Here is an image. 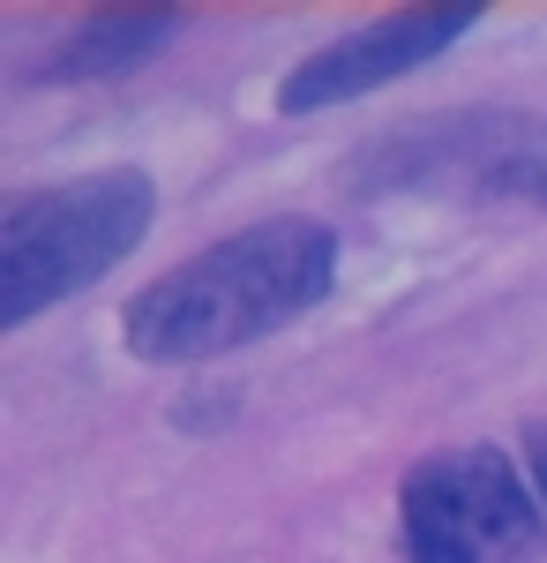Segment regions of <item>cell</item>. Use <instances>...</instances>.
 Instances as JSON below:
<instances>
[{
  "label": "cell",
  "mask_w": 547,
  "mask_h": 563,
  "mask_svg": "<svg viewBox=\"0 0 547 563\" xmlns=\"http://www.w3.org/2000/svg\"><path fill=\"white\" fill-rule=\"evenodd\" d=\"M180 15H98L83 31V45H68L60 60H53V76H98V68H121L135 53H150V45L166 38Z\"/></svg>",
  "instance_id": "cell-5"
},
{
  "label": "cell",
  "mask_w": 547,
  "mask_h": 563,
  "mask_svg": "<svg viewBox=\"0 0 547 563\" xmlns=\"http://www.w3.org/2000/svg\"><path fill=\"white\" fill-rule=\"evenodd\" d=\"M533 496H540V511H547V429L533 435Z\"/></svg>",
  "instance_id": "cell-6"
},
{
  "label": "cell",
  "mask_w": 547,
  "mask_h": 563,
  "mask_svg": "<svg viewBox=\"0 0 547 563\" xmlns=\"http://www.w3.org/2000/svg\"><path fill=\"white\" fill-rule=\"evenodd\" d=\"M472 23H480V8H398L382 23H360V31L331 38L323 53H308L293 76H286L278 113H315V106H337V98L398 84L405 68H421L443 45H458Z\"/></svg>",
  "instance_id": "cell-4"
},
{
  "label": "cell",
  "mask_w": 547,
  "mask_h": 563,
  "mask_svg": "<svg viewBox=\"0 0 547 563\" xmlns=\"http://www.w3.org/2000/svg\"><path fill=\"white\" fill-rule=\"evenodd\" d=\"M158 188L135 166L31 188L0 211V323H31L60 294H83L150 233Z\"/></svg>",
  "instance_id": "cell-2"
},
{
  "label": "cell",
  "mask_w": 547,
  "mask_h": 563,
  "mask_svg": "<svg viewBox=\"0 0 547 563\" xmlns=\"http://www.w3.org/2000/svg\"><path fill=\"white\" fill-rule=\"evenodd\" d=\"M398 533L413 563H525L547 541V511L503 451L458 443L405 474Z\"/></svg>",
  "instance_id": "cell-3"
},
{
  "label": "cell",
  "mask_w": 547,
  "mask_h": 563,
  "mask_svg": "<svg viewBox=\"0 0 547 563\" xmlns=\"http://www.w3.org/2000/svg\"><path fill=\"white\" fill-rule=\"evenodd\" d=\"M337 278V233L323 218H263L248 233L217 241L180 271L150 278L127 301L121 331L135 361H217V353L270 339L278 323H300Z\"/></svg>",
  "instance_id": "cell-1"
}]
</instances>
